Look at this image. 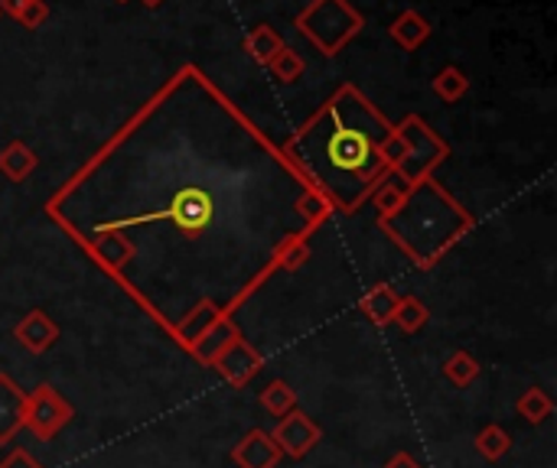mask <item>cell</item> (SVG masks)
Wrapping results in <instances>:
<instances>
[{
    "label": "cell",
    "mask_w": 557,
    "mask_h": 468,
    "mask_svg": "<svg viewBox=\"0 0 557 468\" xmlns=\"http://www.w3.org/2000/svg\"><path fill=\"white\" fill-rule=\"evenodd\" d=\"M166 215L186 231V235H196V231H202L209 222H212V199L202 192V189H183L173 202H170V208H166Z\"/></svg>",
    "instance_id": "obj_1"
},
{
    "label": "cell",
    "mask_w": 557,
    "mask_h": 468,
    "mask_svg": "<svg viewBox=\"0 0 557 468\" xmlns=\"http://www.w3.org/2000/svg\"><path fill=\"white\" fill-rule=\"evenodd\" d=\"M369 153H372V147H369V137L366 134H359V130H339L333 140H330V160L339 166V169H349V173H356V169H362L366 166V160H369Z\"/></svg>",
    "instance_id": "obj_2"
}]
</instances>
